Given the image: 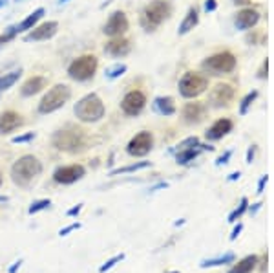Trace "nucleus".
<instances>
[{"label": "nucleus", "instance_id": "nucleus-28", "mask_svg": "<svg viewBox=\"0 0 274 273\" xmlns=\"http://www.w3.org/2000/svg\"><path fill=\"white\" fill-rule=\"evenodd\" d=\"M234 260V255L229 253L227 257H223V259H214V260H205L201 266L207 268V266H219V264H223V262H232Z\"/></svg>", "mask_w": 274, "mask_h": 273}, {"label": "nucleus", "instance_id": "nucleus-43", "mask_svg": "<svg viewBox=\"0 0 274 273\" xmlns=\"http://www.w3.org/2000/svg\"><path fill=\"white\" fill-rule=\"evenodd\" d=\"M59 2H66V0H59Z\"/></svg>", "mask_w": 274, "mask_h": 273}, {"label": "nucleus", "instance_id": "nucleus-37", "mask_svg": "<svg viewBox=\"0 0 274 273\" xmlns=\"http://www.w3.org/2000/svg\"><path fill=\"white\" fill-rule=\"evenodd\" d=\"M81 209H83V204H79V205H77V207L70 209V211H68V213H66V215H68V216H75V215H79V213H81Z\"/></svg>", "mask_w": 274, "mask_h": 273}, {"label": "nucleus", "instance_id": "nucleus-7", "mask_svg": "<svg viewBox=\"0 0 274 273\" xmlns=\"http://www.w3.org/2000/svg\"><path fill=\"white\" fill-rule=\"evenodd\" d=\"M97 70V57L95 55H81L79 59H75L68 68L71 79L75 81H88L93 77V73Z\"/></svg>", "mask_w": 274, "mask_h": 273}, {"label": "nucleus", "instance_id": "nucleus-23", "mask_svg": "<svg viewBox=\"0 0 274 273\" xmlns=\"http://www.w3.org/2000/svg\"><path fill=\"white\" fill-rule=\"evenodd\" d=\"M196 24H198V9L190 7L188 13H186V17H185V20H183V24H181V28H179V33L190 32V30H194Z\"/></svg>", "mask_w": 274, "mask_h": 273}, {"label": "nucleus", "instance_id": "nucleus-15", "mask_svg": "<svg viewBox=\"0 0 274 273\" xmlns=\"http://www.w3.org/2000/svg\"><path fill=\"white\" fill-rule=\"evenodd\" d=\"M24 123V119L20 114L13 110H7L0 116V134H9L13 130H17L20 125Z\"/></svg>", "mask_w": 274, "mask_h": 273}, {"label": "nucleus", "instance_id": "nucleus-24", "mask_svg": "<svg viewBox=\"0 0 274 273\" xmlns=\"http://www.w3.org/2000/svg\"><path fill=\"white\" fill-rule=\"evenodd\" d=\"M155 106H157V110H159L161 114H165V116H172L174 112H176V104H174L172 98H159L155 101Z\"/></svg>", "mask_w": 274, "mask_h": 273}, {"label": "nucleus", "instance_id": "nucleus-17", "mask_svg": "<svg viewBox=\"0 0 274 273\" xmlns=\"http://www.w3.org/2000/svg\"><path fill=\"white\" fill-rule=\"evenodd\" d=\"M46 85H48V79L42 77V75H35V77H30L28 81H26L24 85H22V90L20 92H22V96L30 98V96L38 94L42 88H46Z\"/></svg>", "mask_w": 274, "mask_h": 273}, {"label": "nucleus", "instance_id": "nucleus-6", "mask_svg": "<svg viewBox=\"0 0 274 273\" xmlns=\"http://www.w3.org/2000/svg\"><path fill=\"white\" fill-rule=\"evenodd\" d=\"M207 86H209V79L198 72L185 73L183 79L179 81V92L183 98H198L199 94H203Z\"/></svg>", "mask_w": 274, "mask_h": 273}, {"label": "nucleus", "instance_id": "nucleus-38", "mask_svg": "<svg viewBox=\"0 0 274 273\" xmlns=\"http://www.w3.org/2000/svg\"><path fill=\"white\" fill-rule=\"evenodd\" d=\"M20 264H22V260H19V262H15V264H13V266L9 268V273H15V272H17V270L20 268Z\"/></svg>", "mask_w": 274, "mask_h": 273}, {"label": "nucleus", "instance_id": "nucleus-2", "mask_svg": "<svg viewBox=\"0 0 274 273\" xmlns=\"http://www.w3.org/2000/svg\"><path fill=\"white\" fill-rule=\"evenodd\" d=\"M73 112H75L79 121H83V123H95V121H99L104 116V103H102L97 94H88V96H84L75 104Z\"/></svg>", "mask_w": 274, "mask_h": 273}, {"label": "nucleus", "instance_id": "nucleus-9", "mask_svg": "<svg viewBox=\"0 0 274 273\" xmlns=\"http://www.w3.org/2000/svg\"><path fill=\"white\" fill-rule=\"evenodd\" d=\"M145 103H147L145 94L139 90H132L124 96V99H122V103H121V108L126 116H137V114L145 108Z\"/></svg>", "mask_w": 274, "mask_h": 273}, {"label": "nucleus", "instance_id": "nucleus-13", "mask_svg": "<svg viewBox=\"0 0 274 273\" xmlns=\"http://www.w3.org/2000/svg\"><path fill=\"white\" fill-rule=\"evenodd\" d=\"M234 98V88L230 85H217L209 94V101L214 106H227Z\"/></svg>", "mask_w": 274, "mask_h": 273}, {"label": "nucleus", "instance_id": "nucleus-31", "mask_svg": "<svg viewBox=\"0 0 274 273\" xmlns=\"http://www.w3.org/2000/svg\"><path fill=\"white\" fill-rule=\"evenodd\" d=\"M19 33H17V28L13 26V28H9V32L7 33H4V35H0V46H4V44H7L9 40H13L15 37H17Z\"/></svg>", "mask_w": 274, "mask_h": 273}, {"label": "nucleus", "instance_id": "nucleus-29", "mask_svg": "<svg viewBox=\"0 0 274 273\" xmlns=\"http://www.w3.org/2000/svg\"><path fill=\"white\" fill-rule=\"evenodd\" d=\"M124 259V255H115L114 259H110L108 262H104V264H102L101 268H99V272L101 273H104V272H108V270H112V268L115 266V264H117V262H121V260Z\"/></svg>", "mask_w": 274, "mask_h": 273}, {"label": "nucleus", "instance_id": "nucleus-14", "mask_svg": "<svg viewBox=\"0 0 274 273\" xmlns=\"http://www.w3.org/2000/svg\"><path fill=\"white\" fill-rule=\"evenodd\" d=\"M59 30V24L55 20H50V22H44V24H40V26H35L31 30V33H28L26 35V40L28 42H31V40H48L51 39Z\"/></svg>", "mask_w": 274, "mask_h": 273}, {"label": "nucleus", "instance_id": "nucleus-18", "mask_svg": "<svg viewBox=\"0 0 274 273\" xmlns=\"http://www.w3.org/2000/svg\"><path fill=\"white\" fill-rule=\"evenodd\" d=\"M205 112H207V108L203 103H188L183 110V117H185L186 123H199L205 117Z\"/></svg>", "mask_w": 274, "mask_h": 273}, {"label": "nucleus", "instance_id": "nucleus-11", "mask_svg": "<svg viewBox=\"0 0 274 273\" xmlns=\"http://www.w3.org/2000/svg\"><path fill=\"white\" fill-rule=\"evenodd\" d=\"M84 167L83 165H68V167H59L55 172H53V180L57 183H64V185H68V183H73L77 180H81L84 176Z\"/></svg>", "mask_w": 274, "mask_h": 273}, {"label": "nucleus", "instance_id": "nucleus-36", "mask_svg": "<svg viewBox=\"0 0 274 273\" xmlns=\"http://www.w3.org/2000/svg\"><path fill=\"white\" fill-rule=\"evenodd\" d=\"M254 98H256V94H249V96H247V99H245V101H243V104H242V114H245V110H247V106H249L250 101H252Z\"/></svg>", "mask_w": 274, "mask_h": 273}, {"label": "nucleus", "instance_id": "nucleus-19", "mask_svg": "<svg viewBox=\"0 0 274 273\" xmlns=\"http://www.w3.org/2000/svg\"><path fill=\"white\" fill-rule=\"evenodd\" d=\"M260 20V15H258V11L256 9H242L240 13L236 15V26L240 28V30H249V28H252Z\"/></svg>", "mask_w": 274, "mask_h": 273}, {"label": "nucleus", "instance_id": "nucleus-27", "mask_svg": "<svg viewBox=\"0 0 274 273\" xmlns=\"http://www.w3.org/2000/svg\"><path fill=\"white\" fill-rule=\"evenodd\" d=\"M198 156V150H194L190 149V147H186V149H183V152L181 154H178V162L179 163H186V162H190L192 158H196Z\"/></svg>", "mask_w": 274, "mask_h": 273}, {"label": "nucleus", "instance_id": "nucleus-16", "mask_svg": "<svg viewBox=\"0 0 274 273\" xmlns=\"http://www.w3.org/2000/svg\"><path fill=\"white\" fill-rule=\"evenodd\" d=\"M130 40L128 39H121V37H114V39L106 42L104 46V52L110 53V55H114V57H124L126 53H130Z\"/></svg>", "mask_w": 274, "mask_h": 273}, {"label": "nucleus", "instance_id": "nucleus-22", "mask_svg": "<svg viewBox=\"0 0 274 273\" xmlns=\"http://www.w3.org/2000/svg\"><path fill=\"white\" fill-rule=\"evenodd\" d=\"M256 264H258V257L250 255V257H245V259L240 260L229 273H250L256 268Z\"/></svg>", "mask_w": 274, "mask_h": 273}, {"label": "nucleus", "instance_id": "nucleus-42", "mask_svg": "<svg viewBox=\"0 0 274 273\" xmlns=\"http://www.w3.org/2000/svg\"><path fill=\"white\" fill-rule=\"evenodd\" d=\"M0 185H2V174H0Z\"/></svg>", "mask_w": 274, "mask_h": 273}, {"label": "nucleus", "instance_id": "nucleus-35", "mask_svg": "<svg viewBox=\"0 0 274 273\" xmlns=\"http://www.w3.org/2000/svg\"><path fill=\"white\" fill-rule=\"evenodd\" d=\"M33 137H35V134H33V132H30V134H26V136L13 137V143H24V141H30V139H33Z\"/></svg>", "mask_w": 274, "mask_h": 273}, {"label": "nucleus", "instance_id": "nucleus-3", "mask_svg": "<svg viewBox=\"0 0 274 273\" xmlns=\"http://www.w3.org/2000/svg\"><path fill=\"white\" fill-rule=\"evenodd\" d=\"M53 145L59 150H66V152H77V150H83L86 145V136H84V130L81 129H68L59 130L57 134L53 136Z\"/></svg>", "mask_w": 274, "mask_h": 273}, {"label": "nucleus", "instance_id": "nucleus-30", "mask_svg": "<svg viewBox=\"0 0 274 273\" xmlns=\"http://www.w3.org/2000/svg\"><path fill=\"white\" fill-rule=\"evenodd\" d=\"M50 200H38L35 202V204H31V207H30V215H35V213H38V211H42V209L50 207Z\"/></svg>", "mask_w": 274, "mask_h": 273}, {"label": "nucleus", "instance_id": "nucleus-8", "mask_svg": "<svg viewBox=\"0 0 274 273\" xmlns=\"http://www.w3.org/2000/svg\"><path fill=\"white\" fill-rule=\"evenodd\" d=\"M203 68L205 70H209V72H212L214 75L229 73L236 68V59H234V55L229 52L216 53V55H212V57H209L205 61Z\"/></svg>", "mask_w": 274, "mask_h": 273}, {"label": "nucleus", "instance_id": "nucleus-21", "mask_svg": "<svg viewBox=\"0 0 274 273\" xmlns=\"http://www.w3.org/2000/svg\"><path fill=\"white\" fill-rule=\"evenodd\" d=\"M42 15H44V9L42 7H38V9H35L31 15H28L22 22H20L19 26H15L17 28V33H22V32H28V30H33L35 28V24H37L38 20L42 19Z\"/></svg>", "mask_w": 274, "mask_h": 273}, {"label": "nucleus", "instance_id": "nucleus-34", "mask_svg": "<svg viewBox=\"0 0 274 273\" xmlns=\"http://www.w3.org/2000/svg\"><path fill=\"white\" fill-rule=\"evenodd\" d=\"M81 228V224H71V226H68V228H64V229H61V231H59V235H61V237H66V235L68 233H71V231H75V229H79Z\"/></svg>", "mask_w": 274, "mask_h": 273}, {"label": "nucleus", "instance_id": "nucleus-32", "mask_svg": "<svg viewBox=\"0 0 274 273\" xmlns=\"http://www.w3.org/2000/svg\"><path fill=\"white\" fill-rule=\"evenodd\" d=\"M124 72H126V66H124V65H117V66H114L112 70H108V77L115 79V77H119V75H122Z\"/></svg>", "mask_w": 274, "mask_h": 273}, {"label": "nucleus", "instance_id": "nucleus-39", "mask_svg": "<svg viewBox=\"0 0 274 273\" xmlns=\"http://www.w3.org/2000/svg\"><path fill=\"white\" fill-rule=\"evenodd\" d=\"M240 231H242V226H238V228L234 229V233L230 235V240H234V239H236V237H238V233H240Z\"/></svg>", "mask_w": 274, "mask_h": 273}, {"label": "nucleus", "instance_id": "nucleus-20", "mask_svg": "<svg viewBox=\"0 0 274 273\" xmlns=\"http://www.w3.org/2000/svg\"><path fill=\"white\" fill-rule=\"evenodd\" d=\"M230 130H232V121L230 119H217L216 123L207 130V137L209 139H219L225 134H229Z\"/></svg>", "mask_w": 274, "mask_h": 273}, {"label": "nucleus", "instance_id": "nucleus-33", "mask_svg": "<svg viewBox=\"0 0 274 273\" xmlns=\"http://www.w3.org/2000/svg\"><path fill=\"white\" fill-rule=\"evenodd\" d=\"M245 207H247V198H243L242 200V207L240 209H236V211H234V213H232V215H230V222H234L238 218V216L242 215L243 211H245Z\"/></svg>", "mask_w": 274, "mask_h": 273}, {"label": "nucleus", "instance_id": "nucleus-40", "mask_svg": "<svg viewBox=\"0 0 274 273\" xmlns=\"http://www.w3.org/2000/svg\"><path fill=\"white\" fill-rule=\"evenodd\" d=\"M214 7H216V2H214V0H209V2H207V9H214Z\"/></svg>", "mask_w": 274, "mask_h": 273}, {"label": "nucleus", "instance_id": "nucleus-1", "mask_svg": "<svg viewBox=\"0 0 274 273\" xmlns=\"http://www.w3.org/2000/svg\"><path fill=\"white\" fill-rule=\"evenodd\" d=\"M40 172H42V165L31 154L19 158L11 169L13 182L19 183V185H30Z\"/></svg>", "mask_w": 274, "mask_h": 273}, {"label": "nucleus", "instance_id": "nucleus-26", "mask_svg": "<svg viewBox=\"0 0 274 273\" xmlns=\"http://www.w3.org/2000/svg\"><path fill=\"white\" fill-rule=\"evenodd\" d=\"M145 167H148V162H141V163H135V165H128V167H121V169L112 171L110 174L115 176V174H124V172H134V171L145 169Z\"/></svg>", "mask_w": 274, "mask_h": 273}, {"label": "nucleus", "instance_id": "nucleus-12", "mask_svg": "<svg viewBox=\"0 0 274 273\" xmlns=\"http://www.w3.org/2000/svg\"><path fill=\"white\" fill-rule=\"evenodd\" d=\"M128 30V19L122 11H115L112 17L108 19V22L104 24V35L108 37H121L122 33Z\"/></svg>", "mask_w": 274, "mask_h": 273}, {"label": "nucleus", "instance_id": "nucleus-41", "mask_svg": "<svg viewBox=\"0 0 274 273\" xmlns=\"http://www.w3.org/2000/svg\"><path fill=\"white\" fill-rule=\"evenodd\" d=\"M6 2H7V0H0V7H2V6H6Z\"/></svg>", "mask_w": 274, "mask_h": 273}, {"label": "nucleus", "instance_id": "nucleus-4", "mask_svg": "<svg viewBox=\"0 0 274 273\" xmlns=\"http://www.w3.org/2000/svg\"><path fill=\"white\" fill-rule=\"evenodd\" d=\"M70 96H71V90L66 85H55L53 88L48 90V94L38 103V112L40 114H51V112L62 108L64 104L68 103Z\"/></svg>", "mask_w": 274, "mask_h": 273}, {"label": "nucleus", "instance_id": "nucleus-44", "mask_svg": "<svg viewBox=\"0 0 274 273\" xmlns=\"http://www.w3.org/2000/svg\"><path fill=\"white\" fill-rule=\"evenodd\" d=\"M170 273H178V272H170Z\"/></svg>", "mask_w": 274, "mask_h": 273}, {"label": "nucleus", "instance_id": "nucleus-5", "mask_svg": "<svg viewBox=\"0 0 274 273\" xmlns=\"http://www.w3.org/2000/svg\"><path fill=\"white\" fill-rule=\"evenodd\" d=\"M170 11H172V7L166 0H153L152 4H148L145 7L141 22L147 30H155L170 15Z\"/></svg>", "mask_w": 274, "mask_h": 273}, {"label": "nucleus", "instance_id": "nucleus-25", "mask_svg": "<svg viewBox=\"0 0 274 273\" xmlns=\"http://www.w3.org/2000/svg\"><path fill=\"white\" fill-rule=\"evenodd\" d=\"M20 77V70H17V72H11V73H6V75H2L0 77V92L4 90H9L17 81H19Z\"/></svg>", "mask_w": 274, "mask_h": 273}, {"label": "nucleus", "instance_id": "nucleus-10", "mask_svg": "<svg viewBox=\"0 0 274 273\" xmlns=\"http://www.w3.org/2000/svg\"><path fill=\"white\" fill-rule=\"evenodd\" d=\"M153 137L150 132H139L135 137H132V141L128 143V154L132 156H147L152 150Z\"/></svg>", "mask_w": 274, "mask_h": 273}]
</instances>
